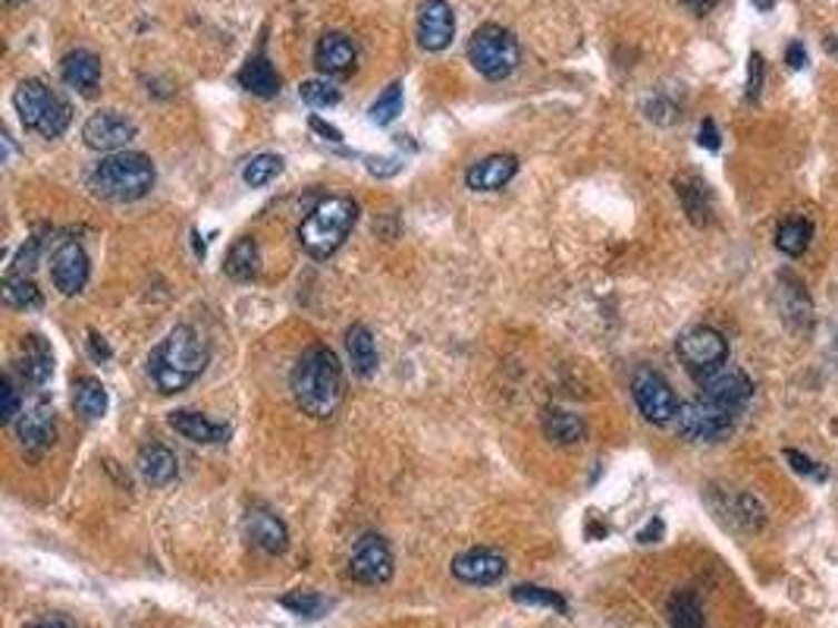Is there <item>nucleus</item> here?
Returning a JSON list of instances; mask_svg holds the SVG:
<instances>
[{"label": "nucleus", "instance_id": "obj_19", "mask_svg": "<svg viewBox=\"0 0 838 628\" xmlns=\"http://www.w3.org/2000/svg\"><path fill=\"white\" fill-rule=\"evenodd\" d=\"M315 63L324 76H349L358 63V51L355 41L343 32H327L317 41L315 48Z\"/></svg>", "mask_w": 838, "mask_h": 628}, {"label": "nucleus", "instance_id": "obj_26", "mask_svg": "<svg viewBox=\"0 0 838 628\" xmlns=\"http://www.w3.org/2000/svg\"><path fill=\"white\" fill-rule=\"evenodd\" d=\"M543 434H546V440L559 443V447H572V443H581L588 436V424L575 412L550 409L543 415Z\"/></svg>", "mask_w": 838, "mask_h": 628}, {"label": "nucleus", "instance_id": "obj_35", "mask_svg": "<svg viewBox=\"0 0 838 628\" xmlns=\"http://www.w3.org/2000/svg\"><path fill=\"white\" fill-rule=\"evenodd\" d=\"M3 302L10 308H41V290H38L32 277L7 274V279H3Z\"/></svg>", "mask_w": 838, "mask_h": 628}, {"label": "nucleus", "instance_id": "obj_38", "mask_svg": "<svg viewBox=\"0 0 838 628\" xmlns=\"http://www.w3.org/2000/svg\"><path fill=\"white\" fill-rule=\"evenodd\" d=\"M371 122L377 126H390L402 114V82H393V86L384 88V95L371 105Z\"/></svg>", "mask_w": 838, "mask_h": 628}, {"label": "nucleus", "instance_id": "obj_8", "mask_svg": "<svg viewBox=\"0 0 838 628\" xmlns=\"http://www.w3.org/2000/svg\"><path fill=\"white\" fill-rule=\"evenodd\" d=\"M679 359L684 362V367L694 374V377H707L713 374L717 367L726 365L729 359V343L726 336L713 327H691L679 336Z\"/></svg>", "mask_w": 838, "mask_h": 628}, {"label": "nucleus", "instance_id": "obj_16", "mask_svg": "<svg viewBox=\"0 0 838 628\" xmlns=\"http://www.w3.org/2000/svg\"><path fill=\"white\" fill-rule=\"evenodd\" d=\"M455 36V13L446 0H424L418 10V45L424 51L450 48Z\"/></svg>", "mask_w": 838, "mask_h": 628}, {"label": "nucleus", "instance_id": "obj_1", "mask_svg": "<svg viewBox=\"0 0 838 628\" xmlns=\"http://www.w3.org/2000/svg\"><path fill=\"white\" fill-rule=\"evenodd\" d=\"M205 367H208L205 336L189 324H179V327L167 333V340L148 359V374H151V381H155L160 393L189 390L201 377Z\"/></svg>", "mask_w": 838, "mask_h": 628}, {"label": "nucleus", "instance_id": "obj_2", "mask_svg": "<svg viewBox=\"0 0 838 628\" xmlns=\"http://www.w3.org/2000/svg\"><path fill=\"white\" fill-rule=\"evenodd\" d=\"M293 396L312 419H331L343 402V367L327 346H312L293 367Z\"/></svg>", "mask_w": 838, "mask_h": 628}, {"label": "nucleus", "instance_id": "obj_44", "mask_svg": "<svg viewBox=\"0 0 838 628\" xmlns=\"http://www.w3.org/2000/svg\"><path fill=\"white\" fill-rule=\"evenodd\" d=\"M400 160L396 157H371L367 160V170L374 176H393V174H400Z\"/></svg>", "mask_w": 838, "mask_h": 628}, {"label": "nucleus", "instance_id": "obj_21", "mask_svg": "<svg viewBox=\"0 0 838 628\" xmlns=\"http://www.w3.org/2000/svg\"><path fill=\"white\" fill-rule=\"evenodd\" d=\"M519 174V160L512 155H490L484 160H477L469 176H465V183H469V189L474 193H496V189H503L512 176Z\"/></svg>", "mask_w": 838, "mask_h": 628}, {"label": "nucleus", "instance_id": "obj_15", "mask_svg": "<svg viewBox=\"0 0 838 628\" xmlns=\"http://www.w3.org/2000/svg\"><path fill=\"white\" fill-rule=\"evenodd\" d=\"M245 538L252 541V547H258L262 553L279 557L289 547V528L279 519L277 512L264 507H252L245 512Z\"/></svg>", "mask_w": 838, "mask_h": 628}, {"label": "nucleus", "instance_id": "obj_46", "mask_svg": "<svg viewBox=\"0 0 838 628\" xmlns=\"http://www.w3.org/2000/svg\"><path fill=\"white\" fill-rule=\"evenodd\" d=\"M663 531H666L663 519H650V522H647L644 531L638 534V541H641V543H657V541H660V538H663Z\"/></svg>", "mask_w": 838, "mask_h": 628}, {"label": "nucleus", "instance_id": "obj_24", "mask_svg": "<svg viewBox=\"0 0 838 628\" xmlns=\"http://www.w3.org/2000/svg\"><path fill=\"white\" fill-rule=\"evenodd\" d=\"M63 82L76 91H82V95H91L98 82H101V60L95 57L91 51H72L63 57Z\"/></svg>", "mask_w": 838, "mask_h": 628}, {"label": "nucleus", "instance_id": "obj_51", "mask_svg": "<svg viewBox=\"0 0 838 628\" xmlns=\"http://www.w3.org/2000/svg\"><path fill=\"white\" fill-rule=\"evenodd\" d=\"M826 51L832 53V57H838V36L826 38Z\"/></svg>", "mask_w": 838, "mask_h": 628}, {"label": "nucleus", "instance_id": "obj_6", "mask_svg": "<svg viewBox=\"0 0 838 628\" xmlns=\"http://www.w3.org/2000/svg\"><path fill=\"white\" fill-rule=\"evenodd\" d=\"M469 60L484 79L500 82V79H506V76L519 70L522 48H519V38L512 36L509 29L496 26V22H487L469 41Z\"/></svg>", "mask_w": 838, "mask_h": 628}, {"label": "nucleus", "instance_id": "obj_30", "mask_svg": "<svg viewBox=\"0 0 838 628\" xmlns=\"http://www.w3.org/2000/svg\"><path fill=\"white\" fill-rule=\"evenodd\" d=\"M72 405H76V412L88 421H98L107 415V390L101 381H95V377H79L76 386H72Z\"/></svg>", "mask_w": 838, "mask_h": 628}, {"label": "nucleus", "instance_id": "obj_50", "mask_svg": "<svg viewBox=\"0 0 838 628\" xmlns=\"http://www.w3.org/2000/svg\"><path fill=\"white\" fill-rule=\"evenodd\" d=\"M684 3H688V7H691L694 13H707V10H710V7H713L717 0H684Z\"/></svg>", "mask_w": 838, "mask_h": 628}, {"label": "nucleus", "instance_id": "obj_32", "mask_svg": "<svg viewBox=\"0 0 838 628\" xmlns=\"http://www.w3.org/2000/svg\"><path fill=\"white\" fill-rule=\"evenodd\" d=\"M719 512H726V516H732V522L738 528H745V531H760L763 528V507H760V500L751 497V493H726V507H719Z\"/></svg>", "mask_w": 838, "mask_h": 628}, {"label": "nucleus", "instance_id": "obj_7", "mask_svg": "<svg viewBox=\"0 0 838 628\" xmlns=\"http://www.w3.org/2000/svg\"><path fill=\"white\" fill-rule=\"evenodd\" d=\"M735 419H738V409H729V405H717L710 400H691L679 405V415H676V424H679V434L684 440H694V443H717V440H726V436L735 431Z\"/></svg>", "mask_w": 838, "mask_h": 628}, {"label": "nucleus", "instance_id": "obj_39", "mask_svg": "<svg viewBox=\"0 0 838 628\" xmlns=\"http://www.w3.org/2000/svg\"><path fill=\"white\" fill-rule=\"evenodd\" d=\"M298 95L308 107H333L339 105V88L327 79H308L298 86Z\"/></svg>", "mask_w": 838, "mask_h": 628}, {"label": "nucleus", "instance_id": "obj_43", "mask_svg": "<svg viewBox=\"0 0 838 628\" xmlns=\"http://www.w3.org/2000/svg\"><path fill=\"white\" fill-rule=\"evenodd\" d=\"M698 141H700V148H707V151H719V145H722V139H719L717 120H710V117H707V120L700 122Z\"/></svg>", "mask_w": 838, "mask_h": 628}, {"label": "nucleus", "instance_id": "obj_41", "mask_svg": "<svg viewBox=\"0 0 838 628\" xmlns=\"http://www.w3.org/2000/svg\"><path fill=\"white\" fill-rule=\"evenodd\" d=\"M760 88H763V57L751 53V60H748V91H745L748 105L760 101Z\"/></svg>", "mask_w": 838, "mask_h": 628}, {"label": "nucleus", "instance_id": "obj_42", "mask_svg": "<svg viewBox=\"0 0 838 628\" xmlns=\"http://www.w3.org/2000/svg\"><path fill=\"white\" fill-rule=\"evenodd\" d=\"M786 462H791V469L798 471V474H807V478H817V481H826V469H820L814 459H807L798 450H786Z\"/></svg>", "mask_w": 838, "mask_h": 628}, {"label": "nucleus", "instance_id": "obj_40", "mask_svg": "<svg viewBox=\"0 0 838 628\" xmlns=\"http://www.w3.org/2000/svg\"><path fill=\"white\" fill-rule=\"evenodd\" d=\"M0 396H3V412H0V419H3V424H17V419L22 415V402H19L17 386H13L10 377L0 381Z\"/></svg>", "mask_w": 838, "mask_h": 628}, {"label": "nucleus", "instance_id": "obj_49", "mask_svg": "<svg viewBox=\"0 0 838 628\" xmlns=\"http://www.w3.org/2000/svg\"><path fill=\"white\" fill-rule=\"evenodd\" d=\"M26 628H72V626L67 622V619H57V616H53V619H41V622H32V626H26Z\"/></svg>", "mask_w": 838, "mask_h": 628}, {"label": "nucleus", "instance_id": "obj_13", "mask_svg": "<svg viewBox=\"0 0 838 628\" xmlns=\"http://www.w3.org/2000/svg\"><path fill=\"white\" fill-rule=\"evenodd\" d=\"M88 274H91V264H88V255L82 245L72 243V239L57 245V252L51 255V279L63 296L82 293L88 283Z\"/></svg>", "mask_w": 838, "mask_h": 628}, {"label": "nucleus", "instance_id": "obj_20", "mask_svg": "<svg viewBox=\"0 0 838 628\" xmlns=\"http://www.w3.org/2000/svg\"><path fill=\"white\" fill-rule=\"evenodd\" d=\"M17 371L26 384H32V386L48 384V377L53 374V352H51V346H48V340H45V336H38V333L22 336Z\"/></svg>", "mask_w": 838, "mask_h": 628}, {"label": "nucleus", "instance_id": "obj_36", "mask_svg": "<svg viewBox=\"0 0 838 628\" xmlns=\"http://www.w3.org/2000/svg\"><path fill=\"white\" fill-rule=\"evenodd\" d=\"M512 600L515 604H524V607H543V610H556L559 616L569 612V604L559 591H550V588H541V585H519L512 588Z\"/></svg>", "mask_w": 838, "mask_h": 628}, {"label": "nucleus", "instance_id": "obj_37", "mask_svg": "<svg viewBox=\"0 0 838 628\" xmlns=\"http://www.w3.org/2000/svg\"><path fill=\"white\" fill-rule=\"evenodd\" d=\"M283 174V157L277 155H258L252 157L243 167V183L252 189H262L270 179H277Z\"/></svg>", "mask_w": 838, "mask_h": 628}, {"label": "nucleus", "instance_id": "obj_10", "mask_svg": "<svg viewBox=\"0 0 838 628\" xmlns=\"http://www.w3.org/2000/svg\"><path fill=\"white\" fill-rule=\"evenodd\" d=\"M393 550L384 538L377 534H367L362 541L355 543L349 559V576L358 581V585H386L393 578Z\"/></svg>", "mask_w": 838, "mask_h": 628}, {"label": "nucleus", "instance_id": "obj_11", "mask_svg": "<svg viewBox=\"0 0 838 628\" xmlns=\"http://www.w3.org/2000/svg\"><path fill=\"white\" fill-rule=\"evenodd\" d=\"M136 122L129 120V117H122L117 110H98V114H91L82 126V139H86L88 148H95V151H122L129 141L136 139Z\"/></svg>", "mask_w": 838, "mask_h": 628}, {"label": "nucleus", "instance_id": "obj_12", "mask_svg": "<svg viewBox=\"0 0 838 628\" xmlns=\"http://www.w3.org/2000/svg\"><path fill=\"white\" fill-rule=\"evenodd\" d=\"M698 384L703 400L717 402V405H729V409H738V405H745L753 396V381L741 367L735 365L717 367L713 374L700 377Z\"/></svg>", "mask_w": 838, "mask_h": 628}, {"label": "nucleus", "instance_id": "obj_23", "mask_svg": "<svg viewBox=\"0 0 838 628\" xmlns=\"http://www.w3.org/2000/svg\"><path fill=\"white\" fill-rule=\"evenodd\" d=\"M139 474L145 478V484H151V488H167L170 481L176 478V471H179V462H176L174 450H167L164 443H148V447H141L139 453Z\"/></svg>", "mask_w": 838, "mask_h": 628}, {"label": "nucleus", "instance_id": "obj_25", "mask_svg": "<svg viewBox=\"0 0 838 628\" xmlns=\"http://www.w3.org/2000/svg\"><path fill=\"white\" fill-rule=\"evenodd\" d=\"M676 193H679V202L688 220L694 227H707L710 224V195H707V186L700 183L698 176H681L676 179Z\"/></svg>", "mask_w": 838, "mask_h": 628}, {"label": "nucleus", "instance_id": "obj_18", "mask_svg": "<svg viewBox=\"0 0 838 628\" xmlns=\"http://www.w3.org/2000/svg\"><path fill=\"white\" fill-rule=\"evenodd\" d=\"M779 312L795 333H807L814 327V302L795 274H779Z\"/></svg>", "mask_w": 838, "mask_h": 628}, {"label": "nucleus", "instance_id": "obj_5", "mask_svg": "<svg viewBox=\"0 0 838 628\" xmlns=\"http://www.w3.org/2000/svg\"><path fill=\"white\" fill-rule=\"evenodd\" d=\"M13 105H17L19 122H22L29 133H38L41 139H60V136L70 129V105H67L51 86H45L41 79H26V82H19L17 95H13Z\"/></svg>", "mask_w": 838, "mask_h": 628}, {"label": "nucleus", "instance_id": "obj_28", "mask_svg": "<svg viewBox=\"0 0 838 628\" xmlns=\"http://www.w3.org/2000/svg\"><path fill=\"white\" fill-rule=\"evenodd\" d=\"M224 271H227L233 279H239V283L258 277V274H262V248H258V243H255L252 236L236 239L233 248H229L227 267H224Z\"/></svg>", "mask_w": 838, "mask_h": 628}, {"label": "nucleus", "instance_id": "obj_47", "mask_svg": "<svg viewBox=\"0 0 838 628\" xmlns=\"http://www.w3.org/2000/svg\"><path fill=\"white\" fill-rule=\"evenodd\" d=\"M312 129H315V133H321L324 139L343 141V133H339V129H333L331 122H324V120H321V117H312Z\"/></svg>", "mask_w": 838, "mask_h": 628}, {"label": "nucleus", "instance_id": "obj_3", "mask_svg": "<svg viewBox=\"0 0 838 628\" xmlns=\"http://www.w3.org/2000/svg\"><path fill=\"white\" fill-rule=\"evenodd\" d=\"M88 189L107 202H139L155 189V164L139 151H114L91 170Z\"/></svg>", "mask_w": 838, "mask_h": 628}, {"label": "nucleus", "instance_id": "obj_34", "mask_svg": "<svg viewBox=\"0 0 838 628\" xmlns=\"http://www.w3.org/2000/svg\"><path fill=\"white\" fill-rule=\"evenodd\" d=\"M279 604H283V610H289L298 619H324L333 607V600H327L324 593L317 591H293L286 593Z\"/></svg>", "mask_w": 838, "mask_h": 628}, {"label": "nucleus", "instance_id": "obj_27", "mask_svg": "<svg viewBox=\"0 0 838 628\" xmlns=\"http://www.w3.org/2000/svg\"><path fill=\"white\" fill-rule=\"evenodd\" d=\"M239 86L258 98H274L279 91V76L270 67V60L258 53V57H248V63L239 70Z\"/></svg>", "mask_w": 838, "mask_h": 628}, {"label": "nucleus", "instance_id": "obj_29", "mask_svg": "<svg viewBox=\"0 0 838 628\" xmlns=\"http://www.w3.org/2000/svg\"><path fill=\"white\" fill-rule=\"evenodd\" d=\"M346 350H349L355 374L371 377L377 371V343H374V336H371L365 324H352L349 333H346Z\"/></svg>", "mask_w": 838, "mask_h": 628}, {"label": "nucleus", "instance_id": "obj_14", "mask_svg": "<svg viewBox=\"0 0 838 628\" xmlns=\"http://www.w3.org/2000/svg\"><path fill=\"white\" fill-rule=\"evenodd\" d=\"M453 576L465 585L484 588V585H493L506 576V557L490 547H474V550H465L453 559Z\"/></svg>", "mask_w": 838, "mask_h": 628}, {"label": "nucleus", "instance_id": "obj_17", "mask_svg": "<svg viewBox=\"0 0 838 628\" xmlns=\"http://www.w3.org/2000/svg\"><path fill=\"white\" fill-rule=\"evenodd\" d=\"M17 434L19 443L29 450V453H45L51 450L53 440H57V419H53V409L48 402H32L22 409V415L17 419Z\"/></svg>", "mask_w": 838, "mask_h": 628}, {"label": "nucleus", "instance_id": "obj_4", "mask_svg": "<svg viewBox=\"0 0 838 628\" xmlns=\"http://www.w3.org/2000/svg\"><path fill=\"white\" fill-rule=\"evenodd\" d=\"M355 220H358V205L352 198H343V195L321 198L302 220L298 243L312 258H331L333 252L349 239Z\"/></svg>", "mask_w": 838, "mask_h": 628}, {"label": "nucleus", "instance_id": "obj_9", "mask_svg": "<svg viewBox=\"0 0 838 628\" xmlns=\"http://www.w3.org/2000/svg\"><path fill=\"white\" fill-rule=\"evenodd\" d=\"M631 393H634V402L641 409L650 424H669L679 415V400L672 393V386L666 377H660L657 371H641L631 384Z\"/></svg>", "mask_w": 838, "mask_h": 628}, {"label": "nucleus", "instance_id": "obj_31", "mask_svg": "<svg viewBox=\"0 0 838 628\" xmlns=\"http://www.w3.org/2000/svg\"><path fill=\"white\" fill-rule=\"evenodd\" d=\"M666 619L672 628H707V616L691 591H676L666 604Z\"/></svg>", "mask_w": 838, "mask_h": 628}, {"label": "nucleus", "instance_id": "obj_48", "mask_svg": "<svg viewBox=\"0 0 838 628\" xmlns=\"http://www.w3.org/2000/svg\"><path fill=\"white\" fill-rule=\"evenodd\" d=\"M88 340H91V352H95V359H110V346L105 343V336H98V333L91 331L88 333Z\"/></svg>", "mask_w": 838, "mask_h": 628}, {"label": "nucleus", "instance_id": "obj_33", "mask_svg": "<svg viewBox=\"0 0 838 628\" xmlns=\"http://www.w3.org/2000/svg\"><path fill=\"white\" fill-rule=\"evenodd\" d=\"M776 245H779V252L788 255V258H801L804 252H807V245H810V224L804 217L782 220L779 229H776Z\"/></svg>", "mask_w": 838, "mask_h": 628}, {"label": "nucleus", "instance_id": "obj_45", "mask_svg": "<svg viewBox=\"0 0 838 628\" xmlns=\"http://www.w3.org/2000/svg\"><path fill=\"white\" fill-rule=\"evenodd\" d=\"M786 63L791 70H804V63H807V51H804L801 41H791L786 48Z\"/></svg>", "mask_w": 838, "mask_h": 628}, {"label": "nucleus", "instance_id": "obj_22", "mask_svg": "<svg viewBox=\"0 0 838 628\" xmlns=\"http://www.w3.org/2000/svg\"><path fill=\"white\" fill-rule=\"evenodd\" d=\"M170 428H174L176 434H183L186 440H193V443H224L229 440V428L227 424H217V421H210L208 415H201V412H193V409H179V412H170Z\"/></svg>", "mask_w": 838, "mask_h": 628}]
</instances>
